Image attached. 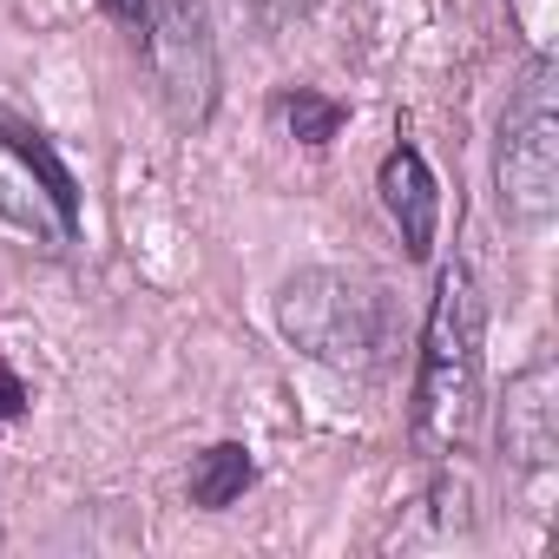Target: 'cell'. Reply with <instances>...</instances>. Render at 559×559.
Masks as SVG:
<instances>
[{
    "label": "cell",
    "instance_id": "obj_9",
    "mask_svg": "<svg viewBox=\"0 0 559 559\" xmlns=\"http://www.w3.org/2000/svg\"><path fill=\"white\" fill-rule=\"evenodd\" d=\"M270 112L284 119V132H290L297 145H330V139L343 132V119H349V112H343L336 99H323L317 86H284V93L270 99Z\"/></svg>",
    "mask_w": 559,
    "mask_h": 559
},
{
    "label": "cell",
    "instance_id": "obj_6",
    "mask_svg": "<svg viewBox=\"0 0 559 559\" xmlns=\"http://www.w3.org/2000/svg\"><path fill=\"white\" fill-rule=\"evenodd\" d=\"M500 448H507V461H520V467H552V461H559V369H552V356L526 362V369L507 382V402H500Z\"/></svg>",
    "mask_w": 559,
    "mask_h": 559
},
{
    "label": "cell",
    "instance_id": "obj_5",
    "mask_svg": "<svg viewBox=\"0 0 559 559\" xmlns=\"http://www.w3.org/2000/svg\"><path fill=\"white\" fill-rule=\"evenodd\" d=\"M139 47L152 60V80L171 106L178 126H204L217 106V47H211V14L204 0H145Z\"/></svg>",
    "mask_w": 559,
    "mask_h": 559
},
{
    "label": "cell",
    "instance_id": "obj_2",
    "mask_svg": "<svg viewBox=\"0 0 559 559\" xmlns=\"http://www.w3.org/2000/svg\"><path fill=\"white\" fill-rule=\"evenodd\" d=\"M284 336L343 376H376L389 362V297L356 270H297L276 297Z\"/></svg>",
    "mask_w": 559,
    "mask_h": 559
},
{
    "label": "cell",
    "instance_id": "obj_7",
    "mask_svg": "<svg viewBox=\"0 0 559 559\" xmlns=\"http://www.w3.org/2000/svg\"><path fill=\"white\" fill-rule=\"evenodd\" d=\"M376 185H382V204H389V217H395V230H402V250H408L415 263H428V257H435V224H441V185H435L428 158H421L415 145H395V152L382 158Z\"/></svg>",
    "mask_w": 559,
    "mask_h": 559
},
{
    "label": "cell",
    "instance_id": "obj_1",
    "mask_svg": "<svg viewBox=\"0 0 559 559\" xmlns=\"http://www.w3.org/2000/svg\"><path fill=\"white\" fill-rule=\"evenodd\" d=\"M480 343H487V304L467 263H448L435 276V304L421 323V369H415V448L428 461H448L467 448L480 415Z\"/></svg>",
    "mask_w": 559,
    "mask_h": 559
},
{
    "label": "cell",
    "instance_id": "obj_8",
    "mask_svg": "<svg viewBox=\"0 0 559 559\" xmlns=\"http://www.w3.org/2000/svg\"><path fill=\"white\" fill-rule=\"evenodd\" d=\"M250 480H257L250 448H243V441H217V448H204V454L191 461V507L224 513L230 500H243V487H250Z\"/></svg>",
    "mask_w": 559,
    "mask_h": 559
},
{
    "label": "cell",
    "instance_id": "obj_11",
    "mask_svg": "<svg viewBox=\"0 0 559 559\" xmlns=\"http://www.w3.org/2000/svg\"><path fill=\"white\" fill-rule=\"evenodd\" d=\"M106 14H119V21L139 34V27H145V0H106Z\"/></svg>",
    "mask_w": 559,
    "mask_h": 559
},
{
    "label": "cell",
    "instance_id": "obj_10",
    "mask_svg": "<svg viewBox=\"0 0 559 559\" xmlns=\"http://www.w3.org/2000/svg\"><path fill=\"white\" fill-rule=\"evenodd\" d=\"M27 402H34V395H27V382L14 376V362H8V356H0V421H14Z\"/></svg>",
    "mask_w": 559,
    "mask_h": 559
},
{
    "label": "cell",
    "instance_id": "obj_3",
    "mask_svg": "<svg viewBox=\"0 0 559 559\" xmlns=\"http://www.w3.org/2000/svg\"><path fill=\"white\" fill-rule=\"evenodd\" d=\"M493 185H500V211L520 224H546L559 204V73L546 53L520 73L500 112Z\"/></svg>",
    "mask_w": 559,
    "mask_h": 559
},
{
    "label": "cell",
    "instance_id": "obj_4",
    "mask_svg": "<svg viewBox=\"0 0 559 559\" xmlns=\"http://www.w3.org/2000/svg\"><path fill=\"white\" fill-rule=\"evenodd\" d=\"M0 217L34 230L40 243H80V185L60 152L14 112H0Z\"/></svg>",
    "mask_w": 559,
    "mask_h": 559
}]
</instances>
